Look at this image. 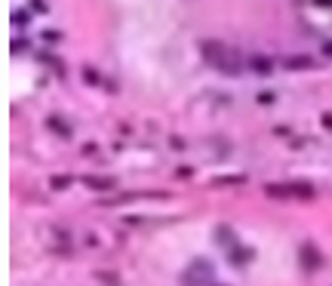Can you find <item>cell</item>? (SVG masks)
Returning a JSON list of instances; mask_svg holds the SVG:
<instances>
[{
	"label": "cell",
	"mask_w": 332,
	"mask_h": 286,
	"mask_svg": "<svg viewBox=\"0 0 332 286\" xmlns=\"http://www.w3.org/2000/svg\"><path fill=\"white\" fill-rule=\"evenodd\" d=\"M252 259V252L249 249H240V246H231V262L234 265H246Z\"/></svg>",
	"instance_id": "obj_9"
},
{
	"label": "cell",
	"mask_w": 332,
	"mask_h": 286,
	"mask_svg": "<svg viewBox=\"0 0 332 286\" xmlns=\"http://www.w3.org/2000/svg\"><path fill=\"white\" fill-rule=\"evenodd\" d=\"M169 145H172V148H175V151H182V148H184V142H182V139H179V135H175V139H169Z\"/></svg>",
	"instance_id": "obj_18"
},
{
	"label": "cell",
	"mask_w": 332,
	"mask_h": 286,
	"mask_svg": "<svg viewBox=\"0 0 332 286\" xmlns=\"http://www.w3.org/2000/svg\"><path fill=\"white\" fill-rule=\"evenodd\" d=\"M43 40H46V43H58V40H62V34H58V31H50V28H46V31H43Z\"/></svg>",
	"instance_id": "obj_14"
},
{
	"label": "cell",
	"mask_w": 332,
	"mask_h": 286,
	"mask_svg": "<svg viewBox=\"0 0 332 286\" xmlns=\"http://www.w3.org/2000/svg\"><path fill=\"white\" fill-rule=\"evenodd\" d=\"M46 126H50V130L53 133H58V135H62V139H68V135H71V126H68V123H62V117H46Z\"/></svg>",
	"instance_id": "obj_8"
},
{
	"label": "cell",
	"mask_w": 332,
	"mask_h": 286,
	"mask_svg": "<svg viewBox=\"0 0 332 286\" xmlns=\"http://www.w3.org/2000/svg\"><path fill=\"white\" fill-rule=\"evenodd\" d=\"M200 49H203V58H206L209 65H216L219 71L231 74V77H234V74H240V58L234 56L224 43H219V40H206Z\"/></svg>",
	"instance_id": "obj_1"
},
{
	"label": "cell",
	"mask_w": 332,
	"mask_h": 286,
	"mask_svg": "<svg viewBox=\"0 0 332 286\" xmlns=\"http://www.w3.org/2000/svg\"><path fill=\"white\" fill-rule=\"evenodd\" d=\"M83 185H86L90 191H99V194L117 188V182L111 179V175H83Z\"/></svg>",
	"instance_id": "obj_6"
},
{
	"label": "cell",
	"mask_w": 332,
	"mask_h": 286,
	"mask_svg": "<svg viewBox=\"0 0 332 286\" xmlns=\"http://www.w3.org/2000/svg\"><path fill=\"white\" fill-rule=\"evenodd\" d=\"M83 83L86 86H99L102 83V74L95 71V68H83Z\"/></svg>",
	"instance_id": "obj_10"
},
{
	"label": "cell",
	"mask_w": 332,
	"mask_h": 286,
	"mask_svg": "<svg viewBox=\"0 0 332 286\" xmlns=\"http://www.w3.org/2000/svg\"><path fill=\"white\" fill-rule=\"evenodd\" d=\"M323 126H326V130H332V114H323Z\"/></svg>",
	"instance_id": "obj_19"
},
{
	"label": "cell",
	"mask_w": 332,
	"mask_h": 286,
	"mask_svg": "<svg viewBox=\"0 0 332 286\" xmlns=\"http://www.w3.org/2000/svg\"><path fill=\"white\" fill-rule=\"evenodd\" d=\"M249 68L256 74H271L274 71V58L271 56H249Z\"/></svg>",
	"instance_id": "obj_7"
},
{
	"label": "cell",
	"mask_w": 332,
	"mask_h": 286,
	"mask_svg": "<svg viewBox=\"0 0 332 286\" xmlns=\"http://www.w3.org/2000/svg\"><path fill=\"white\" fill-rule=\"evenodd\" d=\"M314 6H332V0H314Z\"/></svg>",
	"instance_id": "obj_20"
},
{
	"label": "cell",
	"mask_w": 332,
	"mask_h": 286,
	"mask_svg": "<svg viewBox=\"0 0 332 286\" xmlns=\"http://www.w3.org/2000/svg\"><path fill=\"white\" fill-rule=\"evenodd\" d=\"M265 194L268 197H301V200H311L317 191L311 182H274V185H265Z\"/></svg>",
	"instance_id": "obj_2"
},
{
	"label": "cell",
	"mask_w": 332,
	"mask_h": 286,
	"mask_svg": "<svg viewBox=\"0 0 332 286\" xmlns=\"http://www.w3.org/2000/svg\"><path fill=\"white\" fill-rule=\"evenodd\" d=\"M243 182H246L243 175H221V179H212L216 188H219V185H243Z\"/></svg>",
	"instance_id": "obj_11"
},
{
	"label": "cell",
	"mask_w": 332,
	"mask_h": 286,
	"mask_svg": "<svg viewBox=\"0 0 332 286\" xmlns=\"http://www.w3.org/2000/svg\"><path fill=\"white\" fill-rule=\"evenodd\" d=\"M31 9H37V13H46V3H43V0H31Z\"/></svg>",
	"instance_id": "obj_17"
},
{
	"label": "cell",
	"mask_w": 332,
	"mask_h": 286,
	"mask_svg": "<svg viewBox=\"0 0 332 286\" xmlns=\"http://www.w3.org/2000/svg\"><path fill=\"white\" fill-rule=\"evenodd\" d=\"M50 185H53L55 191H62V188H68V185H71V179H68V175H55V179H53Z\"/></svg>",
	"instance_id": "obj_12"
},
{
	"label": "cell",
	"mask_w": 332,
	"mask_h": 286,
	"mask_svg": "<svg viewBox=\"0 0 332 286\" xmlns=\"http://www.w3.org/2000/svg\"><path fill=\"white\" fill-rule=\"evenodd\" d=\"M258 102H261V105H271V102H274V93H268V90L258 93Z\"/></svg>",
	"instance_id": "obj_16"
},
{
	"label": "cell",
	"mask_w": 332,
	"mask_h": 286,
	"mask_svg": "<svg viewBox=\"0 0 332 286\" xmlns=\"http://www.w3.org/2000/svg\"><path fill=\"white\" fill-rule=\"evenodd\" d=\"M95 277H99V280H105L108 286H120V283H117V277H114V274H108V271H95Z\"/></svg>",
	"instance_id": "obj_13"
},
{
	"label": "cell",
	"mask_w": 332,
	"mask_h": 286,
	"mask_svg": "<svg viewBox=\"0 0 332 286\" xmlns=\"http://www.w3.org/2000/svg\"><path fill=\"white\" fill-rule=\"evenodd\" d=\"M194 280H197V283H209V280H212V268H209V262H194V265H191V271L184 274V283L191 286Z\"/></svg>",
	"instance_id": "obj_4"
},
{
	"label": "cell",
	"mask_w": 332,
	"mask_h": 286,
	"mask_svg": "<svg viewBox=\"0 0 332 286\" xmlns=\"http://www.w3.org/2000/svg\"><path fill=\"white\" fill-rule=\"evenodd\" d=\"M298 259H301V268H308V271L323 268V255L317 252L314 243H301V246H298Z\"/></svg>",
	"instance_id": "obj_3"
},
{
	"label": "cell",
	"mask_w": 332,
	"mask_h": 286,
	"mask_svg": "<svg viewBox=\"0 0 332 286\" xmlns=\"http://www.w3.org/2000/svg\"><path fill=\"white\" fill-rule=\"evenodd\" d=\"M283 68L286 71H311V68H317V58H311V56H286L283 58Z\"/></svg>",
	"instance_id": "obj_5"
},
{
	"label": "cell",
	"mask_w": 332,
	"mask_h": 286,
	"mask_svg": "<svg viewBox=\"0 0 332 286\" xmlns=\"http://www.w3.org/2000/svg\"><path fill=\"white\" fill-rule=\"evenodd\" d=\"M28 19H31L28 13H13V25H18V28H22V25H28Z\"/></svg>",
	"instance_id": "obj_15"
}]
</instances>
